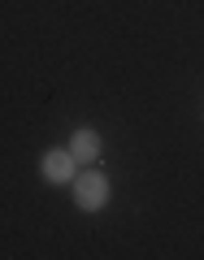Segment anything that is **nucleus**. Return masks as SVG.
<instances>
[{
	"label": "nucleus",
	"mask_w": 204,
	"mask_h": 260,
	"mask_svg": "<svg viewBox=\"0 0 204 260\" xmlns=\"http://www.w3.org/2000/svg\"><path fill=\"white\" fill-rule=\"evenodd\" d=\"M74 174H78V160L70 156V148H52L44 156V178L52 186H65V182H74Z\"/></svg>",
	"instance_id": "2"
},
{
	"label": "nucleus",
	"mask_w": 204,
	"mask_h": 260,
	"mask_svg": "<svg viewBox=\"0 0 204 260\" xmlns=\"http://www.w3.org/2000/svg\"><path fill=\"white\" fill-rule=\"evenodd\" d=\"M100 148L104 143H100V135H96L92 126H78L74 135H70V156H74L78 165H92V160L100 156Z\"/></svg>",
	"instance_id": "3"
},
{
	"label": "nucleus",
	"mask_w": 204,
	"mask_h": 260,
	"mask_svg": "<svg viewBox=\"0 0 204 260\" xmlns=\"http://www.w3.org/2000/svg\"><path fill=\"white\" fill-rule=\"evenodd\" d=\"M74 204L83 208V213H100L104 204H109V195H113V186H109V178L104 174H96V169H87V174H74Z\"/></svg>",
	"instance_id": "1"
}]
</instances>
